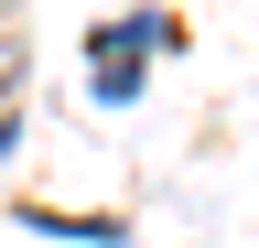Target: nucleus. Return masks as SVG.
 Segmentation results:
<instances>
[{"instance_id":"obj_1","label":"nucleus","mask_w":259,"mask_h":248,"mask_svg":"<svg viewBox=\"0 0 259 248\" xmlns=\"http://www.w3.org/2000/svg\"><path fill=\"white\" fill-rule=\"evenodd\" d=\"M0 11H11V0H0Z\"/></svg>"}]
</instances>
